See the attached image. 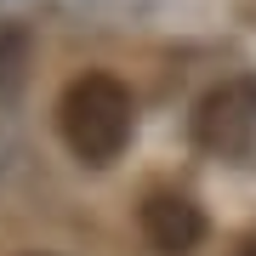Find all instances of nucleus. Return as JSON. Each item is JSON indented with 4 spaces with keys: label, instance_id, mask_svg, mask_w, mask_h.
<instances>
[{
    "label": "nucleus",
    "instance_id": "7ed1b4c3",
    "mask_svg": "<svg viewBox=\"0 0 256 256\" xmlns=\"http://www.w3.org/2000/svg\"><path fill=\"white\" fill-rule=\"evenodd\" d=\"M137 222H142V239L160 256H194L205 239V210L188 194H148Z\"/></svg>",
    "mask_w": 256,
    "mask_h": 256
},
{
    "label": "nucleus",
    "instance_id": "f03ea898",
    "mask_svg": "<svg viewBox=\"0 0 256 256\" xmlns=\"http://www.w3.org/2000/svg\"><path fill=\"white\" fill-rule=\"evenodd\" d=\"M194 142L205 154H245L256 142V80H222L194 108Z\"/></svg>",
    "mask_w": 256,
    "mask_h": 256
},
{
    "label": "nucleus",
    "instance_id": "f257e3e1",
    "mask_svg": "<svg viewBox=\"0 0 256 256\" xmlns=\"http://www.w3.org/2000/svg\"><path fill=\"white\" fill-rule=\"evenodd\" d=\"M57 131L80 165H114L137 131V102H131L126 80H114L102 68L74 74L57 97Z\"/></svg>",
    "mask_w": 256,
    "mask_h": 256
},
{
    "label": "nucleus",
    "instance_id": "20e7f679",
    "mask_svg": "<svg viewBox=\"0 0 256 256\" xmlns=\"http://www.w3.org/2000/svg\"><path fill=\"white\" fill-rule=\"evenodd\" d=\"M234 256H256V239H245V245H239V250H234Z\"/></svg>",
    "mask_w": 256,
    "mask_h": 256
}]
</instances>
